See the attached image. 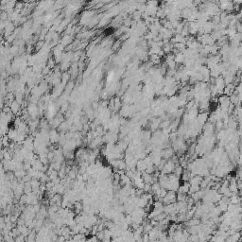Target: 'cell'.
Segmentation results:
<instances>
[{"label":"cell","instance_id":"7a4b0ae2","mask_svg":"<svg viewBox=\"0 0 242 242\" xmlns=\"http://www.w3.org/2000/svg\"><path fill=\"white\" fill-rule=\"evenodd\" d=\"M101 242H111V239L110 238H104L103 240H101Z\"/></svg>","mask_w":242,"mask_h":242},{"label":"cell","instance_id":"3957f363","mask_svg":"<svg viewBox=\"0 0 242 242\" xmlns=\"http://www.w3.org/2000/svg\"><path fill=\"white\" fill-rule=\"evenodd\" d=\"M65 242H76V241H75V240H74V239H73V237H72V238H70V239H68V240H66Z\"/></svg>","mask_w":242,"mask_h":242},{"label":"cell","instance_id":"6da1fadb","mask_svg":"<svg viewBox=\"0 0 242 242\" xmlns=\"http://www.w3.org/2000/svg\"><path fill=\"white\" fill-rule=\"evenodd\" d=\"M66 241V238L63 237V235H59L58 237V239H57V242H65Z\"/></svg>","mask_w":242,"mask_h":242}]
</instances>
